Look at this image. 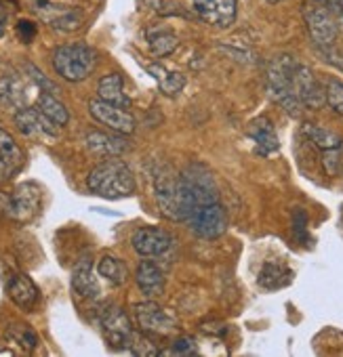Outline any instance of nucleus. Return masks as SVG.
<instances>
[{
  "mask_svg": "<svg viewBox=\"0 0 343 357\" xmlns=\"http://www.w3.org/2000/svg\"><path fill=\"white\" fill-rule=\"evenodd\" d=\"M89 112L99 124L108 126L110 130H114L118 135H131L135 130V118L124 107L112 105V103L101 101V99H91Z\"/></svg>",
  "mask_w": 343,
  "mask_h": 357,
  "instance_id": "obj_12",
  "label": "nucleus"
},
{
  "mask_svg": "<svg viewBox=\"0 0 343 357\" xmlns=\"http://www.w3.org/2000/svg\"><path fill=\"white\" fill-rule=\"evenodd\" d=\"M291 271L284 267V265H278V263H265L263 269L259 271V286L265 288V290H278L282 286H286L291 282Z\"/></svg>",
  "mask_w": 343,
  "mask_h": 357,
  "instance_id": "obj_28",
  "label": "nucleus"
},
{
  "mask_svg": "<svg viewBox=\"0 0 343 357\" xmlns=\"http://www.w3.org/2000/svg\"><path fill=\"white\" fill-rule=\"evenodd\" d=\"M147 72L154 76V80L158 82L160 91L166 97H175L184 91L186 86V76L182 72H170L162 66H147Z\"/></svg>",
  "mask_w": 343,
  "mask_h": 357,
  "instance_id": "obj_24",
  "label": "nucleus"
},
{
  "mask_svg": "<svg viewBox=\"0 0 343 357\" xmlns=\"http://www.w3.org/2000/svg\"><path fill=\"white\" fill-rule=\"evenodd\" d=\"M324 99H326V105L335 114L343 116V80H337V78L326 80V84H324Z\"/></svg>",
  "mask_w": 343,
  "mask_h": 357,
  "instance_id": "obj_30",
  "label": "nucleus"
},
{
  "mask_svg": "<svg viewBox=\"0 0 343 357\" xmlns=\"http://www.w3.org/2000/svg\"><path fill=\"white\" fill-rule=\"evenodd\" d=\"M339 13H341V20H343V3H341V9H339Z\"/></svg>",
  "mask_w": 343,
  "mask_h": 357,
  "instance_id": "obj_38",
  "label": "nucleus"
},
{
  "mask_svg": "<svg viewBox=\"0 0 343 357\" xmlns=\"http://www.w3.org/2000/svg\"><path fill=\"white\" fill-rule=\"evenodd\" d=\"M36 7V13L38 17L51 26L53 30L57 32H74L82 26L85 22V15L80 9L76 7H64V5H55L51 0H38L34 5Z\"/></svg>",
  "mask_w": 343,
  "mask_h": 357,
  "instance_id": "obj_9",
  "label": "nucleus"
},
{
  "mask_svg": "<svg viewBox=\"0 0 343 357\" xmlns=\"http://www.w3.org/2000/svg\"><path fill=\"white\" fill-rule=\"evenodd\" d=\"M303 20L307 26V32L314 40L316 47L328 49L335 45L339 36V26L333 17V11L322 7V5H305L303 7Z\"/></svg>",
  "mask_w": 343,
  "mask_h": 357,
  "instance_id": "obj_7",
  "label": "nucleus"
},
{
  "mask_svg": "<svg viewBox=\"0 0 343 357\" xmlns=\"http://www.w3.org/2000/svg\"><path fill=\"white\" fill-rule=\"evenodd\" d=\"M99 326H101L105 342L112 349L129 351L131 340L135 336V330L131 326L129 315L118 305H103L101 307V311H99Z\"/></svg>",
  "mask_w": 343,
  "mask_h": 357,
  "instance_id": "obj_5",
  "label": "nucleus"
},
{
  "mask_svg": "<svg viewBox=\"0 0 343 357\" xmlns=\"http://www.w3.org/2000/svg\"><path fill=\"white\" fill-rule=\"evenodd\" d=\"M295 61L291 55H280L270 61L268 66V95L270 99L280 105L289 116L297 118L303 112V103L295 91Z\"/></svg>",
  "mask_w": 343,
  "mask_h": 357,
  "instance_id": "obj_2",
  "label": "nucleus"
},
{
  "mask_svg": "<svg viewBox=\"0 0 343 357\" xmlns=\"http://www.w3.org/2000/svg\"><path fill=\"white\" fill-rule=\"evenodd\" d=\"M5 32H7V17L0 15V38L5 36Z\"/></svg>",
  "mask_w": 343,
  "mask_h": 357,
  "instance_id": "obj_36",
  "label": "nucleus"
},
{
  "mask_svg": "<svg viewBox=\"0 0 343 357\" xmlns=\"http://www.w3.org/2000/svg\"><path fill=\"white\" fill-rule=\"evenodd\" d=\"M196 353H198V347L192 336H182L170 344L168 351H162V355H196Z\"/></svg>",
  "mask_w": 343,
  "mask_h": 357,
  "instance_id": "obj_32",
  "label": "nucleus"
},
{
  "mask_svg": "<svg viewBox=\"0 0 343 357\" xmlns=\"http://www.w3.org/2000/svg\"><path fill=\"white\" fill-rule=\"evenodd\" d=\"M133 250L143 257V259H152V257H162L166 255L170 248H173L175 240L166 229L160 227H139L133 238H131Z\"/></svg>",
  "mask_w": 343,
  "mask_h": 357,
  "instance_id": "obj_11",
  "label": "nucleus"
},
{
  "mask_svg": "<svg viewBox=\"0 0 343 357\" xmlns=\"http://www.w3.org/2000/svg\"><path fill=\"white\" fill-rule=\"evenodd\" d=\"M129 353L133 355H147V357H156V355H162V351H158L149 338L141 336V334H135L133 340H131V347H129Z\"/></svg>",
  "mask_w": 343,
  "mask_h": 357,
  "instance_id": "obj_31",
  "label": "nucleus"
},
{
  "mask_svg": "<svg viewBox=\"0 0 343 357\" xmlns=\"http://www.w3.org/2000/svg\"><path fill=\"white\" fill-rule=\"evenodd\" d=\"M26 72H28V78H30V80L41 89V91H47V93H53V95H55V93H59V91H57V86H55L51 80H47V78H45V74H43L38 68H34V66H30V63H28V66H26Z\"/></svg>",
  "mask_w": 343,
  "mask_h": 357,
  "instance_id": "obj_33",
  "label": "nucleus"
},
{
  "mask_svg": "<svg viewBox=\"0 0 343 357\" xmlns=\"http://www.w3.org/2000/svg\"><path fill=\"white\" fill-rule=\"evenodd\" d=\"M97 95L101 101H108L112 105H118V107H129L131 105V99L124 95V82H122V76L120 74H108L99 80L97 84Z\"/></svg>",
  "mask_w": 343,
  "mask_h": 357,
  "instance_id": "obj_21",
  "label": "nucleus"
},
{
  "mask_svg": "<svg viewBox=\"0 0 343 357\" xmlns=\"http://www.w3.org/2000/svg\"><path fill=\"white\" fill-rule=\"evenodd\" d=\"M72 288L82 298H97L99 296V282L93 275V267L89 261H82L72 271Z\"/></svg>",
  "mask_w": 343,
  "mask_h": 357,
  "instance_id": "obj_20",
  "label": "nucleus"
},
{
  "mask_svg": "<svg viewBox=\"0 0 343 357\" xmlns=\"http://www.w3.org/2000/svg\"><path fill=\"white\" fill-rule=\"evenodd\" d=\"M135 282L145 298H158L164 292V273L154 261H141L137 265Z\"/></svg>",
  "mask_w": 343,
  "mask_h": 357,
  "instance_id": "obj_16",
  "label": "nucleus"
},
{
  "mask_svg": "<svg viewBox=\"0 0 343 357\" xmlns=\"http://www.w3.org/2000/svg\"><path fill=\"white\" fill-rule=\"evenodd\" d=\"M97 273H99L105 282H110L112 286H122V284L126 282V278H129L126 265H124L120 259L110 257V255L101 257V261L97 263Z\"/></svg>",
  "mask_w": 343,
  "mask_h": 357,
  "instance_id": "obj_27",
  "label": "nucleus"
},
{
  "mask_svg": "<svg viewBox=\"0 0 343 357\" xmlns=\"http://www.w3.org/2000/svg\"><path fill=\"white\" fill-rule=\"evenodd\" d=\"M9 338H11V342H13V344H17L24 353L34 351V349H36V344H38V336H36V332H34L30 326H26V324H15V326H11V330H9Z\"/></svg>",
  "mask_w": 343,
  "mask_h": 357,
  "instance_id": "obj_29",
  "label": "nucleus"
},
{
  "mask_svg": "<svg viewBox=\"0 0 343 357\" xmlns=\"http://www.w3.org/2000/svg\"><path fill=\"white\" fill-rule=\"evenodd\" d=\"M7 292H9V298L22 307L24 311H32L36 305H38V298H41V292L36 288V284L32 282L30 275L26 273H17L9 280V286H7Z\"/></svg>",
  "mask_w": 343,
  "mask_h": 357,
  "instance_id": "obj_17",
  "label": "nucleus"
},
{
  "mask_svg": "<svg viewBox=\"0 0 343 357\" xmlns=\"http://www.w3.org/2000/svg\"><path fill=\"white\" fill-rule=\"evenodd\" d=\"M133 317H135V321H137V326H139V330L143 334L164 336V334L175 332V328H177V319L170 315V313H166L152 298L149 301H143V303H137L133 307Z\"/></svg>",
  "mask_w": 343,
  "mask_h": 357,
  "instance_id": "obj_8",
  "label": "nucleus"
},
{
  "mask_svg": "<svg viewBox=\"0 0 343 357\" xmlns=\"http://www.w3.org/2000/svg\"><path fill=\"white\" fill-rule=\"evenodd\" d=\"M87 188L91 194L99 198L120 200V198L133 196L137 190V183H135L131 168L122 160H105L89 172Z\"/></svg>",
  "mask_w": 343,
  "mask_h": 357,
  "instance_id": "obj_1",
  "label": "nucleus"
},
{
  "mask_svg": "<svg viewBox=\"0 0 343 357\" xmlns=\"http://www.w3.org/2000/svg\"><path fill=\"white\" fill-rule=\"evenodd\" d=\"M295 91H297V97L301 99L303 107H307V109H320L326 103L324 89L318 84L314 72L303 63H297V68H295Z\"/></svg>",
  "mask_w": 343,
  "mask_h": 357,
  "instance_id": "obj_14",
  "label": "nucleus"
},
{
  "mask_svg": "<svg viewBox=\"0 0 343 357\" xmlns=\"http://www.w3.org/2000/svg\"><path fill=\"white\" fill-rule=\"evenodd\" d=\"M41 202H43L41 185L34 181H26L20 183L13 192L0 196V211L17 223H28L38 215Z\"/></svg>",
  "mask_w": 343,
  "mask_h": 357,
  "instance_id": "obj_4",
  "label": "nucleus"
},
{
  "mask_svg": "<svg viewBox=\"0 0 343 357\" xmlns=\"http://www.w3.org/2000/svg\"><path fill=\"white\" fill-rule=\"evenodd\" d=\"M316 3L322 5V7H326V9H330V11H339L343 0H316Z\"/></svg>",
  "mask_w": 343,
  "mask_h": 357,
  "instance_id": "obj_35",
  "label": "nucleus"
},
{
  "mask_svg": "<svg viewBox=\"0 0 343 357\" xmlns=\"http://www.w3.org/2000/svg\"><path fill=\"white\" fill-rule=\"evenodd\" d=\"M97 66V53L85 43H70L57 47L53 53V68L57 76L68 82H82L87 80Z\"/></svg>",
  "mask_w": 343,
  "mask_h": 357,
  "instance_id": "obj_3",
  "label": "nucleus"
},
{
  "mask_svg": "<svg viewBox=\"0 0 343 357\" xmlns=\"http://www.w3.org/2000/svg\"><path fill=\"white\" fill-rule=\"evenodd\" d=\"M0 105L11 109L28 107V89L20 76L9 74L0 78Z\"/></svg>",
  "mask_w": 343,
  "mask_h": 357,
  "instance_id": "obj_18",
  "label": "nucleus"
},
{
  "mask_svg": "<svg viewBox=\"0 0 343 357\" xmlns=\"http://www.w3.org/2000/svg\"><path fill=\"white\" fill-rule=\"evenodd\" d=\"M194 13L213 28H230L238 15V0H192Z\"/></svg>",
  "mask_w": 343,
  "mask_h": 357,
  "instance_id": "obj_10",
  "label": "nucleus"
},
{
  "mask_svg": "<svg viewBox=\"0 0 343 357\" xmlns=\"http://www.w3.org/2000/svg\"><path fill=\"white\" fill-rule=\"evenodd\" d=\"M303 135L305 139L322 151H341L343 149V139L341 135L328 130V128H322V126H316V124H303Z\"/></svg>",
  "mask_w": 343,
  "mask_h": 357,
  "instance_id": "obj_23",
  "label": "nucleus"
},
{
  "mask_svg": "<svg viewBox=\"0 0 343 357\" xmlns=\"http://www.w3.org/2000/svg\"><path fill=\"white\" fill-rule=\"evenodd\" d=\"M247 135L253 139V143H255V153H259V155H272V153H276V151L280 149V141H278L276 128H274L272 120H268L265 116L255 118V120L249 124Z\"/></svg>",
  "mask_w": 343,
  "mask_h": 357,
  "instance_id": "obj_15",
  "label": "nucleus"
},
{
  "mask_svg": "<svg viewBox=\"0 0 343 357\" xmlns=\"http://www.w3.org/2000/svg\"><path fill=\"white\" fill-rule=\"evenodd\" d=\"M36 34H38V28H36L32 22L22 20V22L17 24V36H20V40H22V43L30 45V43L36 38Z\"/></svg>",
  "mask_w": 343,
  "mask_h": 357,
  "instance_id": "obj_34",
  "label": "nucleus"
},
{
  "mask_svg": "<svg viewBox=\"0 0 343 357\" xmlns=\"http://www.w3.org/2000/svg\"><path fill=\"white\" fill-rule=\"evenodd\" d=\"M154 196L166 219L180 221V174L170 166H162L154 174Z\"/></svg>",
  "mask_w": 343,
  "mask_h": 357,
  "instance_id": "obj_6",
  "label": "nucleus"
},
{
  "mask_svg": "<svg viewBox=\"0 0 343 357\" xmlns=\"http://www.w3.org/2000/svg\"><path fill=\"white\" fill-rule=\"evenodd\" d=\"M145 38H147V47H149L152 55H156V57H168L170 53H175V49L180 47L177 34L170 28H166V26L147 28Z\"/></svg>",
  "mask_w": 343,
  "mask_h": 357,
  "instance_id": "obj_19",
  "label": "nucleus"
},
{
  "mask_svg": "<svg viewBox=\"0 0 343 357\" xmlns=\"http://www.w3.org/2000/svg\"><path fill=\"white\" fill-rule=\"evenodd\" d=\"M15 126L32 139H55L59 135V126L51 122L36 105L22 107L15 112Z\"/></svg>",
  "mask_w": 343,
  "mask_h": 357,
  "instance_id": "obj_13",
  "label": "nucleus"
},
{
  "mask_svg": "<svg viewBox=\"0 0 343 357\" xmlns=\"http://www.w3.org/2000/svg\"><path fill=\"white\" fill-rule=\"evenodd\" d=\"M0 160L5 164L7 174H13L24 166V151L5 128H0Z\"/></svg>",
  "mask_w": 343,
  "mask_h": 357,
  "instance_id": "obj_25",
  "label": "nucleus"
},
{
  "mask_svg": "<svg viewBox=\"0 0 343 357\" xmlns=\"http://www.w3.org/2000/svg\"><path fill=\"white\" fill-rule=\"evenodd\" d=\"M85 143L91 151L95 153H101V155H120L129 149V143L122 139V137H116V135H105V132H89L85 137Z\"/></svg>",
  "mask_w": 343,
  "mask_h": 357,
  "instance_id": "obj_22",
  "label": "nucleus"
},
{
  "mask_svg": "<svg viewBox=\"0 0 343 357\" xmlns=\"http://www.w3.org/2000/svg\"><path fill=\"white\" fill-rule=\"evenodd\" d=\"M34 105H36L51 122H55L57 126H66V124L70 122V112H68V107H66L53 93L41 91Z\"/></svg>",
  "mask_w": 343,
  "mask_h": 357,
  "instance_id": "obj_26",
  "label": "nucleus"
},
{
  "mask_svg": "<svg viewBox=\"0 0 343 357\" xmlns=\"http://www.w3.org/2000/svg\"><path fill=\"white\" fill-rule=\"evenodd\" d=\"M268 3H280V0H268Z\"/></svg>",
  "mask_w": 343,
  "mask_h": 357,
  "instance_id": "obj_39",
  "label": "nucleus"
},
{
  "mask_svg": "<svg viewBox=\"0 0 343 357\" xmlns=\"http://www.w3.org/2000/svg\"><path fill=\"white\" fill-rule=\"evenodd\" d=\"M7 174V170H5V164H3V160H0V178H3Z\"/></svg>",
  "mask_w": 343,
  "mask_h": 357,
  "instance_id": "obj_37",
  "label": "nucleus"
}]
</instances>
